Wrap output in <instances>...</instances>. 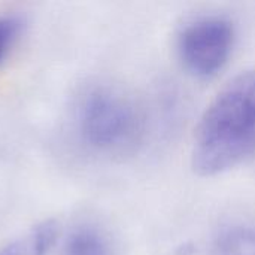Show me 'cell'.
I'll return each instance as SVG.
<instances>
[{
    "label": "cell",
    "mask_w": 255,
    "mask_h": 255,
    "mask_svg": "<svg viewBox=\"0 0 255 255\" xmlns=\"http://www.w3.org/2000/svg\"><path fill=\"white\" fill-rule=\"evenodd\" d=\"M22 22L13 15L0 16V64L10 52L12 46L19 37Z\"/></svg>",
    "instance_id": "7"
},
{
    "label": "cell",
    "mask_w": 255,
    "mask_h": 255,
    "mask_svg": "<svg viewBox=\"0 0 255 255\" xmlns=\"http://www.w3.org/2000/svg\"><path fill=\"white\" fill-rule=\"evenodd\" d=\"M255 146V69L232 78L205 111L191 154L199 176H215L239 164Z\"/></svg>",
    "instance_id": "1"
},
{
    "label": "cell",
    "mask_w": 255,
    "mask_h": 255,
    "mask_svg": "<svg viewBox=\"0 0 255 255\" xmlns=\"http://www.w3.org/2000/svg\"><path fill=\"white\" fill-rule=\"evenodd\" d=\"M58 235V226L52 220L42 221L19 238L0 248V255H46Z\"/></svg>",
    "instance_id": "4"
},
{
    "label": "cell",
    "mask_w": 255,
    "mask_h": 255,
    "mask_svg": "<svg viewBox=\"0 0 255 255\" xmlns=\"http://www.w3.org/2000/svg\"><path fill=\"white\" fill-rule=\"evenodd\" d=\"M81 139L100 152H118L133 145L142 130V118L130 99L111 88H94L78 111Z\"/></svg>",
    "instance_id": "2"
},
{
    "label": "cell",
    "mask_w": 255,
    "mask_h": 255,
    "mask_svg": "<svg viewBox=\"0 0 255 255\" xmlns=\"http://www.w3.org/2000/svg\"><path fill=\"white\" fill-rule=\"evenodd\" d=\"M64 255H112V250L109 241L99 229L81 226L69 235Z\"/></svg>",
    "instance_id": "5"
},
{
    "label": "cell",
    "mask_w": 255,
    "mask_h": 255,
    "mask_svg": "<svg viewBox=\"0 0 255 255\" xmlns=\"http://www.w3.org/2000/svg\"><path fill=\"white\" fill-rule=\"evenodd\" d=\"M235 42L230 19L220 15H205L188 22L178 40L181 60L197 78L215 76L227 63Z\"/></svg>",
    "instance_id": "3"
},
{
    "label": "cell",
    "mask_w": 255,
    "mask_h": 255,
    "mask_svg": "<svg viewBox=\"0 0 255 255\" xmlns=\"http://www.w3.org/2000/svg\"><path fill=\"white\" fill-rule=\"evenodd\" d=\"M217 255H255V229L233 224L223 229L215 241Z\"/></svg>",
    "instance_id": "6"
}]
</instances>
